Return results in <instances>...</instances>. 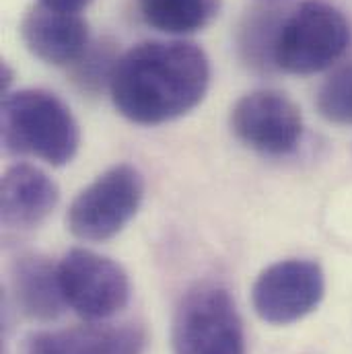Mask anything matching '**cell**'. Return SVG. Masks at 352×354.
Instances as JSON below:
<instances>
[{
  "label": "cell",
  "instance_id": "6da1fadb",
  "mask_svg": "<svg viewBox=\"0 0 352 354\" xmlns=\"http://www.w3.org/2000/svg\"><path fill=\"white\" fill-rule=\"evenodd\" d=\"M210 85V60L192 41H142L113 68L109 95L126 120L157 126L192 111Z\"/></svg>",
  "mask_w": 352,
  "mask_h": 354
},
{
  "label": "cell",
  "instance_id": "7a4b0ae2",
  "mask_svg": "<svg viewBox=\"0 0 352 354\" xmlns=\"http://www.w3.org/2000/svg\"><path fill=\"white\" fill-rule=\"evenodd\" d=\"M2 145L10 155L37 157L54 167L75 159L81 132L71 107L44 88L4 95L0 111Z\"/></svg>",
  "mask_w": 352,
  "mask_h": 354
},
{
  "label": "cell",
  "instance_id": "3957f363",
  "mask_svg": "<svg viewBox=\"0 0 352 354\" xmlns=\"http://www.w3.org/2000/svg\"><path fill=\"white\" fill-rule=\"evenodd\" d=\"M351 37V25L342 10L322 0H307L280 23L276 68L290 75L322 73L344 56Z\"/></svg>",
  "mask_w": 352,
  "mask_h": 354
},
{
  "label": "cell",
  "instance_id": "277c9868",
  "mask_svg": "<svg viewBox=\"0 0 352 354\" xmlns=\"http://www.w3.org/2000/svg\"><path fill=\"white\" fill-rule=\"evenodd\" d=\"M174 354H248L246 330L229 290L198 282L183 292L172 328Z\"/></svg>",
  "mask_w": 352,
  "mask_h": 354
},
{
  "label": "cell",
  "instance_id": "5b68a950",
  "mask_svg": "<svg viewBox=\"0 0 352 354\" xmlns=\"http://www.w3.org/2000/svg\"><path fill=\"white\" fill-rule=\"evenodd\" d=\"M145 198V179L134 165L120 163L87 185L71 204L68 231L83 241L115 237L138 212Z\"/></svg>",
  "mask_w": 352,
  "mask_h": 354
},
{
  "label": "cell",
  "instance_id": "8992f818",
  "mask_svg": "<svg viewBox=\"0 0 352 354\" xmlns=\"http://www.w3.org/2000/svg\"><path fill=\"white\" fill-rule=\"evenodd\" d=\"M66 305L87 322H103L120 313L130 301L126 270L107 256L85 248L66 252L58 264Z\"/></svg>",
  "mask_w": 352,
  "mask_h": 354
},
{
  "label": "cell",
  "instance_id": "52a82bcc",
  "mask_svg": "<svg viewBox=\"0 0 352 354\" xmlns=\"http://www.w3.org/2000/svg\"><path fill=\"white\" fill-rule=\"evenodd\" d=\"M326 295V276L313 260H282L268 266L252 288L258 317L272 326H288L313 313Z\"/></svg>",
  "mask_w": 352,
  "mask_h": 354
},
{
  "label": "cell",
  "instance_id": "ba28073f",
  "mask_svg": "<svg viewBox=\"0 0 352 354\" xmlns=\"http://www.w3.org/2000/svg\"><path fill=\"white\" fill-rule=\"evenodd\" d=\"M231 130L262 155H288L303 136V115L297 103L280 91H252L231 109Z\"/></svg>",
  "mask_w": 352,
  "mask_h": 354
},
{
  "label": "cell",
  "instance_id": "9c48e42d",
  "mask_svg": "<svg viewBox=\"0 0 352 354\" xmlns=\"http://www.w3.org/2000/svg\"><path fill=\"white\" fill-rule=\"evenodd\" d=\"M21 37L27 50L46 64H75L91 46L87 21L77 12L31 6L21 21Z\"/></svg>",
  "mask_w": 352,
  "mask_h": 354
},
{
  "label": "cell",
  "instance_id": "30bf717a",
  "mask_svg": "<svg viewBox=\"0 0 352 354\" xmlns=\"http://www.w3.org/2000/svg\"><path fill=\"white\" fill-rule=\"evenodd\" d=\"M147 334L138 324H95L29 336L25 354H142Z\"/></svg>",
  "mask_w": 352,
  "mask_h": 354
},
{
  "label": "cell",
  "instance_id": "8fae6325",
  "mask_svg": "<svg viewBox=\"0 0 352 354\" xmlns=\"http://www.w3.org/2000/svg\"><path fill=\"white\" fill-rule=\"evenodd\" d=\"M60 189L39 167L19 163L6 169L0 185V218L6 229L39 227L58 206Z\"/></svg>",
  "mask_w": 352,
  "mask_h": 354
},
{
  "label": "cell",
  "instance_id": "7c38bea8",
  "mask_svg": "<svg viewBox=\"0 0 352 354\" xmlns=\"http://www.w3.org/2000/svg\"><path fill=\"white\" fill-rule=\"evenodd\" d=\"M8 278L15 305L25 317L54 322L68 309L58 266L52 264L50 258L35 252L21 254L12 260Z\"/></svg>",
  "mask_w": 352,
  "mask_h": 354
},
{
  "label": "cell",
  "instance_id": "4fadbf2b",
  "mask_svg": "<svg viewBox=\"0 0 352 354\" xmlns=\"http://www.w3.org/2000/svg\"><path fill=\"white\" fill-rule=\"evenodd\" d=\"M221 8V0H138L142 21L169 35H187L204 29Z\"/></svg>",
  "mask_w": 352,
  "mask_h": 354
},
{
  "label": "cell",
  "instance_id": "5bb4252c",
  "mask_svg": "<svg viewBox=\"0 0 352 354\" xmlns=\"http://www.w3.org/2000/svg\"><path fill=\"white\" fill-rule=\"evenodd\" d=\"M284 17L278 10L254 8L250 10L237 31V50L241 60L256 73H272L276 68L274 52Z\"/></svg>",
  "mask_w": 352,
  "mask_h": 354
},
{
  "label": "cell",
  "instance_id": "9a60e30c",
  "mask_svg": "<svg viewBox=\"0 0 352 354\" xmlns=\"http://www.w3.org/2000/svg\"><path fill=\"white\" fill-rule=\"evenodd\" d=\"M315 105L332 124L352 126V62L336 68L317 91Z\"/></svg>",
  "mask_w": 352,
  "mask_h": 354
},
{
  "label": "cell",
  "instance_id": "2e32d148",
  "mask_svg": "<svg viewBox=\"0 0 352 354\" xmlns=\"http://www.w3.org/2000/svg\"><path fill=\"white\" fill-rule=\"evenodd\" d=\"M118 60L120 56L115 52V44L107 39L91 44L87 52L73 64V81L87 93H97L105 85L109 87Z\"/></svg>",
  "mask_w": 352,
  "mask_h": 354
},
{
  "label": "cell",
  "instance_id": "e0dca14e",
  "mask_svg": "<svg viewBox=\"0 0 352 354\" xmlns=\"http://www.w3.org/2000/svg\"><path fill=\"white\" fill-rule=\"evenodd\" d=\"M93 0H39V4L50 6L54 10H62V12H81L83 8H87Z\"/></svg>",
  "mask_w": 352,
  "mask_h": 354
},
{
  "label": "cell",
  "instance_id": "ac0fdd59",
  "mask_svg": "<svg viewBox=\"0 0 352 354\" xmlns=\"http://www.w3.org/2000/svg\"><path fill=\"white\" fill-rule=\"evenodd\" d=\"M10 83H12V71L8 68L6 62H2V93H4V95H8Z\"/></svg>",
  "mask_w": 352,
  "mask_h": 354
}]
</instances>
